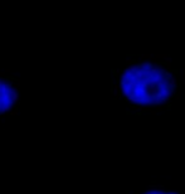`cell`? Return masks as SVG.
<instances>
[{
  "mask_svg": "<svg viewBox=\"0 0 185 194\" xmlns=\"http://www.w3.org/2000/svg\"><path fill=\"white\" fill-rule=\"evenodd\" d=\"M181 85L185 86V68L181 69Z\"/></svg>",
  "mask_w": 185,
  "mask_h": 194,
  "instance_id": "8992f818",
  "label": "cell"
},
{
  "mask_svg": "<svg viewBox=\"0 0 185 194\" xmlns=\"http://www.w3.org/2000/svg\"><path fill=\"white\" fill-rule=\"evenodd\" d=\"M137 69V62L136 63H131V64H126L125 71H131V72H135Z\"/></svg>",
  "mask_w": 185,
  "mask_h": 194,
  "instance_id": "5b68a950",
  "label": "cell"
},
{
  "mask_svg": "<svg viewBox=\"0 0 185 194\" xmlns=\"http://www.w3.org/2000/svg\"><path fill=\"white\" fill-rule=\"evenodd\" d=\"M181 98H184V93H183V91H181V89H178V91H176V89H175L173 100H175V101H179V100H181Z\"/></svg>",
  "mask_w": 185,
  "mask_h": 194,
  "instance_id": "3957f363",
  "label": "cell"
},
{
  "mask_svg": "<svg viewBox=\"0 0 185 194\" xmlns=\"http://www.w3.org/2000/svg\"><path fill=\"white\" fill-rule=\"evenodd\" d=\"M126 194H185L183 190H171L165 186H159V185H150L145 189H138V190H128Z\"/></svg>",
  "mask_w": 185,
  "mask_h": 194,
  "instance_id": "7a4b0ae2",
  "label": "cell"
},
{
  "mask_svg": "<svg viewBox=\"0 0 185 194\" xmlns=\"http://www.w3.org/2000/svg\"><path fill=\"white\" fill-rule=\"evenodd\" d=\"M21 83L10 71H0V121L18 115Z\"/></svg>",
  "mask_w": 185,
  "mask_h": 194,
  "instance_id": "6da1fadb",
  "label": "cell"
},
{
  "mask_svg": "<svg viewBox=\"0 0 185 194\" xmlns=\"http://www.w3.org/2000/svg\"><path fill=\"white\" fill-rule=\"evenodd\" d=\"M135 62H136V61L134 58H126V61H125L126 64H131V63H135Z\"/></svg>",
  "mask_w": 185,
  "mask_h": 194,
  "instance_id": "52a82bcc",
  "label": "cell"
},
{
  "mask_svg": "<svg viewBox=\"0 0 185 194\" xmlns=\"http://www.w3.org/2000/svg\"><path fill=\"white\" fill-rule=\"evenodd\" d=\"M137 57H138V62H140V61H146V59H154V54H151V53H149V54H140Z\"/></svg>",
  "mask_w": 185,
  "mask_h": 194,
  "instance_id": "277c9868",
  "label": "cell"
}]
</instances>
